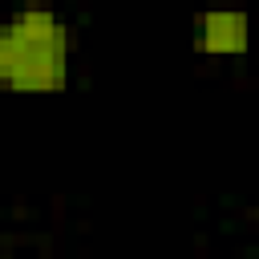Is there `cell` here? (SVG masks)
Segmentation results:
<instances>
[{
    "mask_svg": "<svg viewBox=\"0 0 259 259\" xmlns=\"http://www.w3.org/2000/svg\"><path fill=\"white\" fill-rule=\"evenodd\" d=\"M73 40V28L45 4H28L20 12H12L4 24H0V81L8 85L16 65L32 53V49H45V45H65Z\"/></svg>",
    "mask_w": 259,
    "mask_h": 259,
    "instance_id": "cell-1",
    "label": "cell"
},
{
    "mask_svg": "<svg viewBox=\"0 0 259 259\" xmlns=\"http://www.w3.org/2000/svg\"><path fill=\"white\" fill-rule=\"evenodd\" d=\"M255 219H259V210H255Z\"/></svg>",
    "mask_w": 259,
    "mask_h": 259,
    "instance_id": "cell-3",
    "label": "cell"
},
{
    "mask_svg": "<svg viewBox=\"0 0 259 259\" xmlns=\"http://www.w3.org/2000/svg\"><path fill=\"white\" fill-rule=\"evenodd\" d=\"M194 45L214 57H239L251 49V16L239 8H210L194 20Z\"/></svg>",
    "mask_w": 259,
    "mask_h": 259,
    "instance_id": "cell-2",
    "label": "cell"
}]
</instances>
